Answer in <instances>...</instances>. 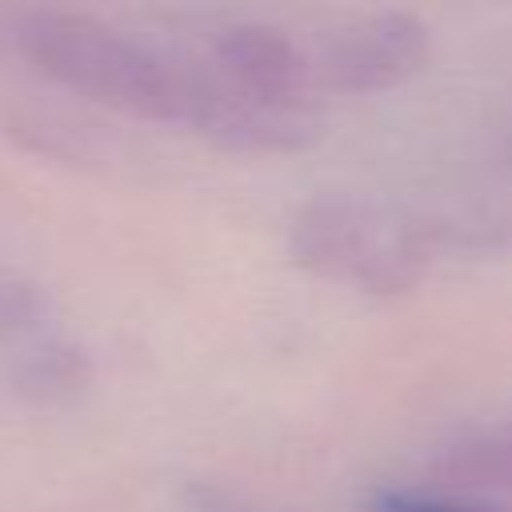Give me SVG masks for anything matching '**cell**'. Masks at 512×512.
<instances>
[{"mask_svg":"<svg viewBox=\"0 0 512 512\" xmlns=\"http://www.w3.org/2000/svg\"><path fill=\"white\" fill-rule=\"evenodd\" d=\"M8 36L16 52L60 88L136 120L200 132L216 104L212 72L180 64L156 44L84 12H16Z\"/></svg>","mask_w":512,"mask_h":512,"instance_id":"cell-1","label":"cell"},{"mask_svg":"<svg viewBox=\"0 0 512 512\" xmlns=\"http://www.w3.org/2000/svg\"><path fill=\"white\" fill-rule=\"evenodd\" d=\"M288 252L300 268L376 296L408 292L424 272L416 232L392 212L348 196L304 204L288 224Z\"/></svg>","mask_w":512,"mask_h":512,"instance_id":"cell-2","label":"cell"},{"mask_svg":"<svg viewBox=\"0 0 512 512\" xmlns=\"http://www.w3.org/2000/svg\"><path fill=\"white\" fill-rule=\"evenodd\" d=\"M428 24L412 12H372L332 36L312 56L316 88L324 92H384L404 84L428 60Z\"/></svg>","mask_w":512,"mask_h":512,"instance_id":"cell-3","label":"cell"},{"mask_svg":"<svg viewBox=\"0 0 512 512\" xmlns=\"http://www.w3.org/2000/svg\"><path fill=\"white\" fill-rule=\"evenodd\" d=\"M212 76L240 100L264 108L308 112L316 92L312 56L268 20H236L212 36Z\"/></svg>","mask_w":512,"mask_h":512,"instance_id":"cell-4","label":"cell"},{"mask_svg":"<svg viewBox=\"0 0 512 512\" xmlns=\"http://www.w3.org/2000/svg\"><path fill=\"white\" fill-rule=\"evenodd\" d=\"M88 380V364L72 344H40L16 368V384L36 400L72 396Z\"/></svg>","mask_w":512,"mask_h":512,"instance_id":"cell-5","label":"cell"},{"mask_svg":"<svg viewBox=\"0 0 512 512\" xmlns=\"http://www.w3.org/2000/svg\"><path fill=\"white\" fill-rule=\"evenodd\" d=\"M48 320V296L40 284L16 272H0V340H28Z\"/></svg>","mask_w":512,"mask_h":512,"instance_id":"cell-6","label":"cell"},{"mask_svg":"<svg viewBox=\"0 0 512 512\" xmlns=\"http://www.w3.org/2000/svg\"><path fill=\"white\" fill-rule=\"evenodd\" d=\"M372 512H480V508L452 504V500H436V496H416V492L384 488V492L372 496Z\"/></svg>","mask_w":512,"mask_h":512,"instance_id":"cell-7","label":"cell"},{"mask_svg":"<svg viewBox=\"0 0 512 512\" xmlns=\"http://www.w3.org/2000/svg\"><path fill=\"white\" fill-rule=\"evenodd\" d=\"M472 452L480 456V468H484L488 476H496L500 484L512 488V428H504V432L492 436V440H480V448H472Z\"/></svg>","mask_w":512,"mask_h":512,"instance_id":"cell-8","label":"cell"}]
</instances>
